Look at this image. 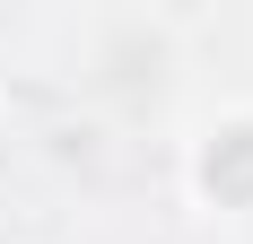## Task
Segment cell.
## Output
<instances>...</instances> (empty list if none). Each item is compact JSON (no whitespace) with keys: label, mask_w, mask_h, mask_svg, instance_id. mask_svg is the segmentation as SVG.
Listing matches in <instances>:
<instances>
[{"label":"cell","mask_w":253,"mask_h":244,"mask_svg":"<svg viewBox=\"0 0 253 244\" xmlns=\"http://www.w3.org/2000/svg\"><path fill=\"white\" fill-rule=\"evenodd\" d=\"M210 192L218 201H253V131H227L210 148Z\"/></svg>","instance_id":"cell-1"}]
</instances>
